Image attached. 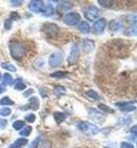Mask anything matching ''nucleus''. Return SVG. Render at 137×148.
I'll list each match as a JSON object with an SVG mask.
<instances>
[{
    "label": "nucleus",
    "mask_w": 137,
    "mask_h": 148,
    "mask_svg": "<svg viewBox=\"0 0 137 148\" xmlns=\"http://www.w3.org/2000/svg\"><path fill=\"white\" fill-rule=\"evenodd\" d=\"M10 51H11L12 57L15 60H21L26 53V46L22 43L14 41V42L10 43Z\"/></svg>",
    "instance_id": "1"
},
{
    "label": "nucleus",
    "mask_w": 137,
    "mask_h": 148,
    "mask_svg": "<svg viewBox=\"0 0 137 148\" xmlns=\"http://www.w3.org/2000/svg\"><path fill=\"white\" fill-rule=\"evenodd\" d=\"M77 127L80 131H82L83 134H88V136H94V134H98V127L92 123L89 122H80L77 124Z\"/></svg>",
    "instance_id": "2"
},
{
    "label": "nucleus",
    "mask_w": 137,
    "mask_h": 148,
    "mask_svg": "<svg viewBox=\"0 0 137 148\" xmlns=\"http://www.w3.org/2000/svg\"><path fill=\"white\" fill-rule=\"evenodd\" d=\"M99 10L94 5H90V6H86L84 11H83V14L86 16V18L90 21H94L98 18L99 16Z\"/></svg>",
    "instance_id": "3"
},
{
    "label": "nucleus",
    "mask_w": 137,
    "mask_h": 148,
    "mask_svg": "<svg viewBox=\"0 0 137 148\" xmlns=\"http://www.w3.org/2000/svg\"><path fill=\"white\" fill-rule=\"evenodd\" d=\"M80 19H81V16L78 13H68L63 17V22L66 23V25L74 26L79 22Z\"/></svg>",
    "instance_id": "4"
},
{
    "label": "nucleus",
    "mask_w": 137,
    "mask_h": 148,
    "mask_svg": "<svg viewBox=\"0 0 137 148\" xmlns=\"http://www.w3.org/2000/svg\"><path fill=\"white\" fill-rule=\"evenodd\" d=\"M63 59L62 53L61 51H55L53 54L51 55V57L49 59V65L51 67H58V66L61 64Z\"/></svg>",
    "instance_id": "5"
},
{
    "label": "nucleus",
    "mask_w": 137,
    "mask_h": 148,
    "mask_svg": "<svg viewBox=\"0 0 137 148\" xmlns=\"http://www.w3.org/2000/svg\"><path fill=\"white\" fill-rule=\"evenodd\" d=\"M79 56H80L79 45L75 43L74 45L72 46L71 53H70V55H68V62L70 63V64H75V63L78 61V59H79Z\"/></svg>",
    "instance_id": "6"
},
{
    "label": "nucleus",
    "mask_w": 137,
    "mask_h": 148,
    "mask_svg": "<svg viewBox=\"0 0 137 148\" xmlns=\"http://www.w3.org/2000/svg\"><path fill=\"white\" fill-rule=\"evenodd\" d=\"M43 31L46 32V36H49L50 38L57 37L58 34H59V27L56 24H53V23L46 24V25L43 26Z\"/></svg>",
    "instance_id": "7"
},
{
    "label": "nucleus",
    "mask_w": 137,
    "mask_h": 148,
    "mask_svg": "<svg viewBox=\"0 0 137 148\" xmlns=\"http://www.w3.org/2000/svg\"><path fill=\"white\" fill-rule=\"evenodd\" d=\"M107 26V20L104 18H100L97 21L94 22V25H93V32H94L96 35H101L104 32V29Z\"/></svg>",
    "instance_id": "8"
},
{
    "label": "nucleus",
    "mask_w": 137,
    "mask_h": 148,
    "mask_svg": "<svg viewBox=\"0 0 137 148\" xmlns=\"http://www.w3.org/2000/svg\"><path fill=\"white\" fill-rule=\"evenodd\" d=\"M116 106L120 109L121 111H125V112H129V111L134 110L136 108L135 106V102H123V103H116Z\"/></svg>",
    "instance_id": "9"
},
{
    "label": "nucleus",
    "mask_w": 137,
    "mask_h": 148,
    "mask_svg": "<svg viewBox=\"0 0 137 148\" xmlns=\"http://www.w3.org/2000/svg\"><path fill=\"white\" fill-rule=\"evenodd\" d=\"M43 8H44V4H43L42 1H37V0H33V1H30L29 3V9L34 13H39V12L43 11Z\"/></svg>",
    "instance_id": "10"
},
{
    "label": "nucleus",
    "mask_w": 137,
    "mask_h": 148,
    "mask_svg": "<svg viewBox=\"0 0 137 148\" xmlns=\"http://www.w3.org/2000/svg\"><path fill=\"white\" fill-rule=\"evenodd\" d=\"M73 8V3L71 1H62L60 2L57 6V11L59 13H63V12H66L68 10H71Z\"/></svg>",
    "instance_id": "11"
},
{
    "label": "nucleus",
    "mask_w": 137,
    "mask_h": 148,
    "mask_svg": "<svg viewBox=\"0 0 137 148\" xmlns=\"http://www.w3.org/2000/svg\"><path fill=\"white\" fill-rule=\"evenodd\" d=\"M82 49L86 54H89L90 51H92L93 49H94V41L90 39H84L82 43Z\"/></svg>",
    "instance_id": "12"
},
{
    "label": "nucleus",
    "mask_w": 137,
    "mask_h": 148,
    "mask_svg": "<svg viewBox=\"0 0 137 148\" xmlns=\"http://www.w3.org/2000/svg\"><path fill=\"white\" fill-rule=\"evenodd\" d=\"M122 22L120 20H111L109 23V27L113 32H118L122 29Z\"/></svg>",
    "instance_id": "13"
},
{
    "label": "nucleus",
    "mask_w": 137,
    "mask_h": 148,
    "mask_svg": "<svg viewBox=\"0 0 137 148\" xmlns=\"http://www.w3.org/2000/svg\"><path fill=\"white\" fill-rule=\"evenodd\" d=\"M30 108L33 110H37L39 108V100L36 97H32L30 99Z\"/></svg>",
    "instance_id": "14"
},
{
    "label": "nucleus",
    "mask_w": 137,
    "mask_h": 148,
    "mask_svg": "<svg viewBox=\"0 0 137 148\" xmlns=\"http://www.w3.org/2000/svg\"><path fill=\"white\" fill-rule=\"evenodd\" d=\"M90 29H91V27H90V24H89L86 21H82V22L80 23L79 31L81 32V33H83V34H88L89 32H90Z\"/></svg>",
    "instance_id": "15"
},
{
    "label": "nucleus",
    "mask_w": 137,
    "mask_h": 148,
    "mask_svg": "<svg viewBox=\"0 0 137 148\" xmlns=\"http://www.w3.org/2000/svg\"><path fill=\"white\" fill-rule=\"evenodd\" d=\"M54 119L59 124V123L63 122L66 120V114L63 112H60V111H56V112H54Z\"/></svg>",
    "instance_id": "16"
},
{
    "label": "nucleus",
    "mask_w": 137,
    "mask_h": 148,
    "mask_svg": "<svg viewBox=\"0 0 137 148\" xmlns=\"http://www.w3.org/2000/svg\"><path fill=\"white\" fill-rule=\"evenodd\" d=\"M26 144H28V140L24 139V138H20V139L15 141V143L13 144V145H14L16 148H22L23 146H26Z\"/></svg>",
    "instance_id": "17"
},
{
    "label": "nucleus",
    "mask_w": 137,
    "mask_h": 148,
    "mask_svg": "<svg viewBox=\"0 0 137 148\" xmlns=\"http://www.w3.org/2000/svg\"><path fill=\"white\" fill-rule=\"evenodd\" d=\"M15 83V86H14V88L16 89V90H23V89H26V84L24 83H22V80L20 79H17L16 81H14Z\"/></svg>",
    "instance_id": "18"
},
{
    "label": "nucleus",
    "mask_w": 137,
    "mask_h": 148,
    "mask_svg": "<svg viewBox=\"0 0 137 148\" xmlns=\"http://www.w3.org/2000/svg\"><path fill=\"white\" fill-rule=\"evenodd\" d=\"M3 83H4V85H13L14 84V79L12 77L10 74H4L3 76Z\"/></svg>",
    "instance_id": "19"
},
{
    "label": "nucleus",
    "mask_w": 137,
    "mask_h": 148,
    "mask_svg": "<svg viewBox=\"0 0 137 148\" xmlns=\"http://www.w3.org/2000/svg\"><path fill=\"white\" fill-rule=\"evenodd\" d=\"M54 95L55 96H57V97H60V96H62V95L66 94V88L63 87V86H55L54 87Z\"/></svg>",
    "instance_id": "20"
},
{
    "label": "nucleus",
    "mask_w": 137,
    "mask_h": 148,
    "mask_svg": "<svg viewBox=\"0 0 137 148\" xmlns=\"http://www.w3.org/2000/svg\"><path fill=\"white\" fill-rule=\"evenodd\" d=\"M86 95L88 96V98H90V99H92V100H99L100 99L99 95H98L95 90H93V89L88 90L86 92Z\"/></svg>",
    "instance_id": "21"
},
{
    "label": "nucleus",
    "mask_w": 137,
    "mask_h": 148,
    "mask_svg": "<svg viewBox=\"0 0 137 148\" xmlns=\"http://www.w3.org/2000/svg\"><path fill=\"white\" fill-rule=\"evenodd\" d=\"M52 143L49 140H40L39 144H38L37 148H51Z\"/></svg>",
    "instance_id": "22"
},
{
    "label": "nucleus",
    "mask_w": 137,
    "mask_h": 148,
    "mask_svg": "<svg viewBox=\"0 0 137 148\" xmlns=\"http://www.w3.org/2000/svg\"><path fill=\"white\" fill-rule=\"evenodd\" d=\"M24 127V121H21V120H18V121H15L13 123V128L16 129V130H20Z\"/></svg>",
    "instance_id": "23"
},
{
    "label": "nucleus",
    "mask_w": 137,
    "mask_h": 148,
    "mask_svg": "<svg viewBox=\"0 0 137 148\" xmlns=\"http://www.w3.org/2000/svg\"><path fill=\"white\" fill-rule=\"evenodd\" d=\"M42 12H44V13H43L44 16H51V15H53V13H54V9H53L52 4H48V5H46V8H43Z\"/></svg>",
    "instance_id": "24"
},
{
    "label": "nucleus",
    "mask_w": 137,
    "mask_h": 148,
    "mask_svg": "<svg viewBox=\"0 0 137 148\" xmlns=\"http://www.w3.org/2000/svg\"><path fill=\"white\" fill-rule=\"evenodd\" d=\"M125 35L128 36V37H132V36H136V26H133V27H129L125 31Z\"/></svg>",
    "instance_id": "25"
},
{
    "label": "nucleus",
    "mask_w": 137,
    "mask_h": 148,
    "mask_svg": "<svg viewBox=\"0 0 137 148\" xmlns=\"http://www.w3.org/2000/svg\"><path fill=\"white\" fill-rule=\"evenodd\" d=\"M52 78H56V79H63V78L66 77V74L63 73V71H56V73H53L51 74Z\"/></svg>",
    "instance_id": "26"
},
{
    "label": "nucleus",
    "mask_w": 137,
    "mask_h": 148,
    "mask_svg": "<svg viewBox=\"0 0 137 148\" xmlns=\"http://www.w3.org/2000/svg\"><path fill=\"white\" fill-rule=\"evenodd\" d=\"M11 112L12 110L9 107H2V108H0V116H2V117H9L10 114H11Z\"/></svg>",
    "instance_id": "27"
},
{
    "label": "nucleus",
    "mask_w": 137,
    "mask_h": 148,
    "mask_svg": "<svg viewBox=\"0 0 137 148\" xmlns=\"http://www.w3.org/2000/svg\"><path fill=\"white\" fill-rule=\"evenodd\" d=\"M14 102L9 97H4L0 100V105H13Z\"/></svg>",
    "instance_id": "28"
},
{
    "label": "nucleus",
    "mask_w": 137,
    "mask_h": 148,
    "mask_svg": "<svg viewBox=\"0 0 137 148\" xmlns=\"http://www.w3.org/2000/svg\"><path fill=\"white\" fill-rule=\"evenodd\" d=\"M31 132H32V127L28 126V127H26L24 129H22V130L20 131V136H22V137H28Z\"/></svg>",
    "instance_id": "29"
},
{
    "label": "nucleus",
    "mask_w": 137,
    "mask_h": 148,
    "mask_svg": "<svg viewBox=\"0 0 137 148\" xmlns=\"http://www.w3.org/2000/svg\"><path fill=\"white\" fill-rule=\"evenodd\" d=\"M3 69H6V71H16V67L14 65H12V64H8V63H2L1 64Z\"/></svg>",
    "instance_id": "30"
},
{
    "label": "nucleus",
    "mask_w": 137,
    "mask_h": 148,
    "mask_svg": "<svg viewBox=\"0 0 137 148\" xmlns=\"http://www.w3.org/2000/svg\"><path fill=\"white\" fill-rule=\"evenodd\" d=\"M98 3H99L101 6H104V8H110L112 5V1L108 0V1H104V0H98Z\"/></svg>",
    "instance_id": "31"
},
{
    "label": "nucleus",
    "mask_w": 137,
    "mask_h": 148,
    "mask_svg": "<svg viewBox=\"0 0 137 148\" xmlns=\"http://www.w3.org/2000/svg\"><path fill=\"white\" fill-rule=\"evenodd\" d=\"M98 107H99L101 110H103V111H108V112H110V114H113L114 112V110L112 108H110L109 106H106V105H103V104H99L98 105Z\"/></svg>",
    "instance_id": "32"
},
{
    "label": "nucleus",
    "mask_w": 137,
    "mask_h": 148,
    "mask_svg": "<svg viewBox=\"0 0 137 148\" xmlns=\"http://www.w3.org/2000/svg\"><path fill=\"white\" fill-rule=\"evenodd\" d=\"M35 119H36V117H35V114H28V116H26V118H24V120L28 121V122H30V123L35 122Z\"/></svg>",
    "instance_id": "33"
},
{
    "label": "nucleus",
    "mask_w": 137,
    "mask_h": 148,
    "mask_svg": "<svg viewBox=\"0 0 137 148\" xmlns=\"http://www.w3.org/2000/svg\"><path fill=\"white\" fill-rule=\"evenodd\" d=\"M39 92L43 98H46V97H48V95H49V90H48L46 88H44V87H40Z\"/></svg>",
    "instance_id": "34"
},
{
    "label": "nucleus",
    "mask_w": 137,
    "mask_h": 148,
    "mask_svg": "<svg viewBox=\"0 0 137 148\" xmlns=\"http://www.w3.org/2000/svg\"><path fill=\"white\" fill-rule=\"evenodd\" d=\"M4 29H12V20L11 19L6 20V22H4Z\"/></svg>",
    "instance_id": "35"
},
{
    "label": "nucleus",
    "mask_w": 137,
    "mask_h": 148,
    "mask_svg": "<svg viewBox=\"0 0 137 148\" xmlns=\"http://www.w3.org/2000/svg\"><path fill=\"white\" fill-rule=\"evenodd\" d=\"M39 141H40V138H37L36 140H34L33 142H32L31 146H30V148H37L38 144H39Z\"/></svg>",
    "instance_id": "36"
},
{
    "label": "nucleus",
    "mask_w": 137,
    "mask_h": 148,
    "mask_svg": "<svg viewBox=\"0 0 137 148\" xmlns=\"http://www.w3.org/2000/svg\"><path fill=\"white\" fill-rule=\"evenodd\" d=\"M120 147L121 148H134V146L128 142H122L121 143V145H120Z\"/></svg>",
    "instance_id": "37"
},
{
    "label": "nucleus",
    "mask_w": 137,
    "mask_h": 148,
    "mask_svg": "<svg viewBox=\"0 0 137 148\" xmlns=\"http://www.w3.org/2000/svg\"><path fill=\"white\" fill-rule=\"evenodd\" d=\"M33 92H34V90H33V89L32 88H30V89H28V90L26 91V92H24V94H23V96H24V97H30V96H31L32 94H33Z\"/></svg>",
    "instance_id": "38"
},
{
    "label": "nucleus",
    "mask_w": 137,
    "mask_h": 148,
    "mask_svg": "<svg viewBox=\"0 0 137 148\" xmlns=\"http://www.w3.org/2000/svg\"><path fill=\"white\" fill-rule=\"evenodd\" d=\"M12 5H14V6H19L22 4V1L21 0H18V1H12Z\"/></svg>",
    "instance_id": "39"
},
{
    "label": "nucleus",
    "mask_w": 137,
    "mask_h": 148,
    "mask_svg": "<svg viewBox=\"0 0 137 148\" xmlns=\"http://www.w3.org/2000/svg\"><path fill=\"white\" fill-rule=\"evenodd\" d=\"M4 90H6V87H4V85H0V94H2Z\"/></svg>",
    "instance_id": "40"
},
{
    "label": "nucleus",
    "mask_w": 137,
    "mask_h": 148,
    "mask_svg": "<svg viewBox=\"0 0 137 148\" xmlns=\"http://www.w3.org/2000/svg\"><path fill=\"white\" fill-rule=\"evenodd\" d=\"M9 148H16V147H15V146L14 145H11V146H10V147Z\"/></svg>",
    "instance_id": "41"
},
{
    "label": "nucleus",
    "mask_w": 137,
    "mask_h": 148,
    "mask_svg": "<svg viewBox=\"0 0 137 148\" xmlns=\"http://www.w3.org/2000/svg\"><path fill=\"white\" fill-rule=\"evenodd\" d=\"M0 80H1V74H0Z\"/></svg>",
    "instance_id": "42"
}]
</instances>
